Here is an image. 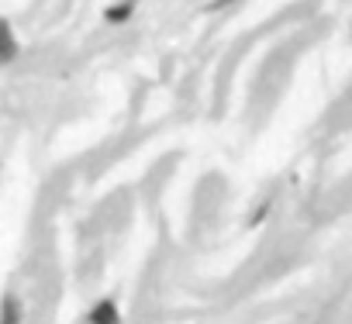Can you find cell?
Listing matches in <instances>:
<instances>
[{
    "label": "cell",
    "mask_w": 352,
    "mask_h": 324,
    "mask_svg": "<svg viewBox=\"0 0 352 324\" xmlns=\"http://www.w3.org/2000/svg\"><path fill=\"white\" fill-rule=\"evenodd\" d=\"M18 56H21V42H18L11 21L0 18V66H11Z\"/></svg>",
    "instance_id": "1"
},
{
    "label": "cell",
    "mask_w": 352,
    "mask_h": 324,
    "mask_svg": "<svg viewBox=\"0 0 352 324\" xmlns=\"http://www.w3.org/2000/svg\"><path fill=\"white\" fill-rule=\"evenodd\" d=\"M135 8H138V0H118V4H111L104 11V21L107 25H124V21H131Z\"/></svg>",
    "instance_id": "2"
},
{
    "label": "cell",
    "mask_w": 352,
    "mask_h": 324,
    "mask_svg": "<svg viewBox=\"0 0 352 324\" xmlns=\"http://www.w3.org/2000/svg\"><path fill=\"white\" fill-rule=\"evenodd\" d=\"M87 321H94V324H114V321H121V314H118L114 300H97V303L90 307Z\"/></svg>",
    "instance_id": "3"
},
{
    "label": "cell",
    "mask_w": 352,
    "mask_h": 324,
    "mask_svg": "<svg viewBox=\"0 0 352 324\" xmlns=\"http://www.w3.org/2000/svg\"><path fill=\"white\" fill-rule=\"evenodd\" d=\"M0 321H21V307L14 303V297L4 300V307H0Z\"/></svg>",
    "instance_id": "4"
},
{
    "label": "cell",
    "mask_w": 352,
    "mask_h": 324,
    "mask_svg": "<svg viewBox=\"0 0 352 324\" xmlns=\"http://www.w3.org/2000/svg\"><path fill=\"white\" fill-rule=\"evenodd\" d=\"M214 4H218V8H225V4H232V0H214Z\"/></svg>",
    "instance_id": "5"
}]
</instances>
